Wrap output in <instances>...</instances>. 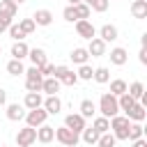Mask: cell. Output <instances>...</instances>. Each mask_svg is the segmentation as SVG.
<instances>
[{
    "label": "cell",
    "mask_w": 147,
    "mask_h": 147,
    "mask_svg": "<svg viewBox=\"0 0 147 147\" xmlns=\"http://www.w3.org/2000/svg\"><path fill=\"white\" fill-rule=\"evenodd\" d=\"M62 147H64V145H62Z\"/></svg>",
    "instance_id": "obj_50"
},
{
    "label": "cell",
    "mask_w": 147,
    "mask_h": 147,
    "mask_svg": "<svg viewBox=\"0 0 147 147\" xmlns=\"http://www.w3.org/2000/svg\"><path fill=\"white\" fill-rule=\"evenodd\" d=\"M9 37H11L14 41H23L28 34H25V32L18 28V23H11V25H9Z\"/></svg>",
    "instance_id": "obj_37"
},
{
    "label": "cell",
    "mask_w": 147,
    "mask_h": 147,
    "mask_svg": "<svg viewBox=\"0 0 147 147\" xmlns=\"http://www.w3.org/2000/svg\"><path fill=\"white\" fill-rule=\"evenodd\" d=\"M96 145H99V147H115V145H117V140H115V136H113V133H101V136H99V140H96Z\"/></svg>",
    "instance_id": "obj_36"
},
{
    "label": "cell",
    "mask_w": 147,
    "mask_h": 147,
    "mask_svg": "<svg viewBox=\"0 0 147 147\" xmlns=\"http://www.w3.org/2000/svg\"><path fill=\"white\" fill-rule=\"evenodd\" d=\"M67 71H69V67H64V64H57V67H55V71H53V78H57V80H62Z\"/></svg>",
    "instance_id": "obj_42"
},
{
    "label": "cell",
    "mask_w": 147,
    "mask_h": 147,
    "mask_svg": "<svg viewBox=\"0 0 147 147\" xmlns=\"http://www.w3.org/2000/svg\"><path fill=\"white\" fill-rule=\"evenodd\" d=\"M90 9H94V11H106L108 9V5H110V0H83Z\"/></svg>",
    "instance_id": "obj_34"
},
{
    "label": "cell",
    "mask_w": 147,
    "mask_h": 147,
    "mask_svg": "<svg viewBox=\"0 0 147 147\" xmlns=\"http://www.w3.org/2000/svg\"><path fill=\"white\" fill-rule=\"evenodd\" d=\"M16 11H18V5L14 2V0H0V18H14L16 16Z\"/></svg>",
    "instance_id": "obj_12"
},
{
    "label": "cell",
    "mask_w": 147,
    "mask_h": 147,
    "mask_svg": "<svg viewBox=\"0 0 147 147\" xmlns=\"http://www.w3.org/2000/svg\"><path fill=\"white\" fill-rule=\"evenodd\" d=\"M62 16H64V21H69V23H76V21H78V18H76V11H74V5H67L64 11H62Z\"/></svg>",
    "instance_id": "obj_40"
},
{
    "label": "cell",
    "mask_w": 147,
    "mask_h": 147,
    "mask_svg": "<svg viewBox=\"0 0 147 147\" xmlns=\"http://www.w3.org/2000/svg\"><path fill=\"white\" fill-rule=\"evenodd\" d=\"M131 14L133 18H147V0H133Z\"/></svg>",
    "instance_id": "obj_21"
},
{
    "label": "cell",
    "mask_w": 147,
    "mask_h": 147,
    "mask_svg": "<svg viewBox=\"0 0 147 147\" xmlns=\"http://www.w3.org/2000/svg\"><path fill=\"white\" fill-rule=\"evenodd\" d=\"M87 57H90L87 48H74V51H71V60H74V64H87Z\"/></svg>",
    "instance_id": "obj_25"
},
{
    "label": "cell",
    "mask_w": 147,
    "mask_h": 147,
    "mask_svg": "<svg viewBox=\"0 0 147 147\" xmlns=\"http://www.w3.org/2000/svg\"><path fill=\"white\" fill-rule=\"evenodd\" d=\"M99 39H101L103 44L115 41V39H117V28H115V25H110V23L101 25V30H99Z\"/></svg>",
    "instance_id": "obj_17"
},
{
    "label": "cell",
    "mask_w": 147,
    "mask_h": 147,
    "mask_svg": "<svg viewBox=\"0 0 147 147\" xmlns=\"http://www.w3.org/2000/svg\"><path fill=\"white\" fill-rule=\"evenodd\" d=\"M78 2H83V0H69V5H78Z\"/></svg>",
    "instance_id": "obj_47"
},
{
    "label": "cell",
    "mask_w": 147,
    "mask_h": 147,
    "mask_svg": "<svg viewBox=\"0 0 147 147\" xmlns=\"http://www.w3.org/2000/svg\"><path fill=\"white\" fill-rule=\"evenodd\" d=\"M145 136V129H142V124L140 122H133L131 126H129V136H126V140H138V138H142Z\"/></svg>",
    "instance_id": "obj_26"
},
{
    "label": "cell",
    "mask_w": 147,
    "mask_h": 147,
    "mask_svg": "<svg viewBox=\"0 0 147 147\" xmlns=\"http://www.w3.org/2000/svg\"><path fill=\"white\" fill-rule=\"evenodd\" d=\"M32 21H34V25L46 28V25L53 23V11H51V9H37V11L32 14Z\"/></svg>",
    "instance_id": "obj_9"
},
{
    "label": "cell",
    "mask_w": 147,
    "mask_h": 147,
    "mask_svg": "<svg viewBox=\"0 0 147 147\" xmlns=\"http://www.w3.org/2000/svg\"><path fill=\"white\" fill-rule=\"evenodd\" d=\"M138 60H140V64H147V48H140V53H138Z\"/></svg>",
    "instance_id": "obj_44"
},
{
    "label": "cell",
    "mask_w": 147,
    "mask_h": 147,
    "mask_svg": "<svg viewBox=\"0 0 147 147\" xmlns=\"http://www.w3.org/2000/svg\"><path fill=\"white\" fill-rule=\"evenodd\" d=\"M39 71H41V76H44V78H51V76H53V71H55V64L46 62V64H44V67H41Z\"/></svg>",
    "instance_id": "obj_41"
},
{
    "label": "cell",
    "mask_w": 147,
    "mask_h": 147,
    "mask_svg": "<svg viewBox=\"0 0 147 147\" xmlns=\"http://www.w3.org/2000/svg\"><path fill=\"white\" fill-rule=\"evenodd\" d=\"M133 103H136V99L129 96L126 92H124L122 96H117V106H119V110H124V113H129V110L133 108Z\"/></svg>",
    "instance_id": "obj_30"
},
{
    "label": "cell",
    "mask_w": 147,
    "mask_h": 147,
    "mask_svg": "<svg viewBox=\"0 0 147 147\" xmlns=\"http://www.w3.org/2000/svg\"><path fill=\"white\" fill-rule=\"evenodd\" d=\"M87 53H90L92 57H101V55H106V44H103L99 37H94V39H90Z\"/></svg>",
    "instance_id": "obj_18"
},
{
    "label": "cell",
    "mask_w": 147,
    "mask_h": 147,
    "mask_svg": "<svg viewBox=\"0 0 147 147\" xmlns=\"http://www.w3.org/2000/svg\"><path fill=\"white\" fill-rule=\"evenodd\" d=\"M78 110H80L78 115H80V117H85V119H87V117H94V113H96V103H94L92 99H83Z\"/></svg>",
    "instance_id": "obj_20"
},
{
    "label": "cell",
    "mask_w": 147,
    "mask_h": 147,
    "mask_svg": "<svg viewBox=\"0 0 147 147\" xmlns=\"http://www.w3.org/2000/svg\"><path fill=\"white\" fill-rule=\"evenodd\" d=\"M126 80H122V78H115V80H110V94L113 96H122L124 92H126Z\"/></svg>",
    "instance_id": "obj_24"
},
{
    "label": "cell",
    "mask_w": 147,
    "mask_h": 147,
    "mask_svg": "<svg viewBox=\"0 0 147 147\" xmlns=\"http://www.w3.org/2000/svg\"><path fill=\"white\" fill-rule=\"evenodd\" d=\"M5 103H7V92L0 87V106H5Z\"/></svg>",
    "instance_id": "obj_46"
},
{
    "label": "cell",
    "mask_w": 147,
    "mask_h": 147,
    "mask_svg": "<svg viewBox=\"0 0 147 147\" xmlns=\"http://www.w3.org/2000/svg\"><path fill=\"white\" fill-rule=\"evenodd\" d=\"M7 74H11V76H21V74H25L23 62H21V60H9V62H7Z\"/></svg>",
    "instance_id": "obj_29"
},
{
    "label": "cell",
    "mask_w": 147,
    "mask_h": 147,
    "mask_svg": "<svg viewBox=\"0 0 147 147\" xmlns=\"http://www.w3.org/2000/svg\"><path fill=\"white\" fill-rule=\"evenodd\" d=\"M0 53H2V46H0Z\"/></svg>",
    "instance_id": "obj_49"
},
{
    "label": "cell",
    "mask_w": 147,
    "mask_h": 147,
    "mask_svg": "<svg viewBox=\"0 0 147 147\" xmlns=\"http://www.w3.org/2000/svg\"><path fill=\"white\" fill-rule=\"evenodd\" d=\"M76 76H78V80H92V76H94V69H92L90 64H80V69L76 71Z\"/></svg>",
    "instance_id": "obj_35"
},
{
    "label": "cell",
    "mask_w": 147,
    "mask_h": 147,
    "mask_svg": "<svg viewBox=\"0 0 147 147\" xmlns=\"http://www.w3.org/2000/svg\"><path fill=\"white\" fill-rule=\"evenodd\" d=\"M41 83H44V76L25 78V90H28V92H41Z\"/></svg>",
    "instance_id": "obj_33"
},
{
    "label": "cell",
    "mask_w": 147,
    "mask_h": 147,
    "mask_svg": "<svg viewBox=\"0 0 147 147\" xmlns=\"http://www.w3.org/2000/svg\"><path fill=\"white\" fill-rule=\"evenodd\" d=\"M129 126H131V119H129L126 115H115V117H110V129H113L115 140H126Z\"/></svg>",
    "instance_id": "obj_2"
},
{
    "label": "cell",
    "mask_w": 147,
    "mask_h": 147,
    "mask_svg": "<svg viewBox=\"0 0 147 147\" xmlns=\"http://www.w3.org/2000/svg\"><path fill=\"white\" fill-rule=\"evenodd\" d=\"M92 78H94L96 83H101V85H103V83H108V80H110V71H108V67H96Z\"/></svg>",
    "instance_id": "obj_32"
},
{
    "label": "cell",
    "mask_w": 147,
    "mask_h": 147,
    "mask_svg": "<svg viewBox=\"0 0 147 147\" xmlns=\"http://www.w3.org/2000/svg\"><path fill=\"white\" fill-rule=\"evenodd\" d=\"M41 92H46L48 96H53V94H57L60 92V80L57 78H44V83H41Z\"/></svg>",
    "instance_id": "obj_19"
},
{
    "label": "cell",
    "mask_w": 147,
    "mask_h": 147,
    "mask_svg": "<svg viewBox=\"0 0 147 147\" xmlns=\"http://www.w3.org/2000/svg\"><path fill=\"white\" fill-rule=\"evenodd\" d=\"M41 108H44L48 115H57V113L62 110V101H60V96H57V94H53V96H46V99H44Z\"/></svg>",
    "instance_id": "obj_8"
},
{
    "label": "cell",
    "mask_w": 147,
    "mask_h": 147,
    "mask_svg": "<svg viewBox=\"0 0 147 147\" xmlns=\"http://www.w3.org/2000/svg\"><path fill=\"white\" fill-rule=\"evenodd\" d=\"M28 44L25 41H14V46H11V60H23V57H28Z\"/></svg>",
    "instance_id": "obj_22"
},
{
    "label": "cell",
    "mask_w": 147,
    "mask_h": 147,
    "mask_svg": "<svg viewBox=\"0 0 147 147\" xmlns=\"http://www.w3.org/2000/svg\"><path fill=\"white\" fill-rule=\"evenodd\" d=\"M7 119H9V122H21V119H25L23 106H21V103H9V106H7Z\"/></svg>",
    "instance_id": "obj_15"
},
{
    "label": "cell",
    "mask_w": 147,
    "mask_h": 147,
    "mask_svg": "<svg viewBox=\"0 0 147 147\" xmlns=\"http://www.w3.org/2000/svg\"><path fill=\"white\" fill-rule=\"evenodd\" d=\"M76 32H78V37H83L87 41L96 37V28L92 21H76Z\"/></svg>",
    "instance_id": "obj_6"
},
{
    "label": "cell",
    "mask_w": 147,
    "mask_h": 147,
    "mask_svg": "<svg viewBox=\"0 0 147 147\" xmlns=\"http://www.w3.org/2000/svg\"><path fill=\"white\" fill-rule=\"evenodd\" d=\"M9 25H11V21H9V18H0V34H2L5 30H9Z\"/></svg>",
    "instance_id": "obj_43"
},
{
    "label": "cell",
    "mask_w": 147,
    "mask_h": 147,
    "mask_svg": "<svg viewBox=\"0 0 147 147\" xmlns=\"http://www.w3.org/2000/svg\"><path fill=\"white\" fill-rule=\"evenodd\" d=\"M41 103H44L41 92H28V94H25V99H23V108H28V110L41 108Z\"/></svg>",
    "instance_id": "obj_11"
},
{
    "label": "cell",
    "mask_w": 147,
    "mask_h": 147,
    "mask_svg": "<svg viewBox=\"0 0 147 147\" xmlns=\"http://www.w3.org/2000/svg\"><path fill=\"white\" fill-rule=\"evenodd\" d=\"M133 147H147V140L145 138H138V140H133Z\"/></svg>",
    "instance_id": "obj_45"
},
{
    "label": "cell",
    "mask_w": 147,
    "mask_h": 147,
    "mask_svg": "<svg viewBox=\"0 0 147 147\" xmlns=\"http://www.w3.org/2000/svg\"><path fill=\"white\" fill-rule=\"evenodd\" d=\"M28 57H30V62H32V67H37V69H41L48 60H46V51L44 48H30L28 51Z\"/></svg>",
    "instance_id": "obj_10"
},
{
    "label": "cell",
    "mask_w": 147,
    "mask_h": 147,
    "mask_svg": "<svg viewBox=\"0 0 147 147\" xmlns=\"http://www.w3.org/2000/svg\"><path fill=\"white\" fill-rule=\"evenodd\" d=\"M99 113H101V117H106V119H110V117L119 115L117 96H113L110 92H103V94H101V99H99Z\"/></svg>",
    "instance_id": "obj_1"
},
{
    "label": "cell",
    "mask_w": 147,
    "mask_h": 147,
    "mask_svg": "<svg viewBox=\"0 0 147 147\" xmlns=\"http://www.w3.org/2000/svg\"><path fill=\"white\" fill-rule=\"evenodd\" d=\"M80 136H83V142H87V145H96V140H99L101 133H96L92 126H85V129L80 131Z\"/></svg>",
    "instance_id": "obj_27"
},
{
    "label": "cell",
    "mask_w": 147,
    "mask_h": 147,
    "mask_svg": "<svg viewBox=\"0 0 147 147\" xmlns=\"http://www.w3.org/2000/svg\"><path fill=\"white\" fill-rule=\"evenodd\" d=\"M124 115H126L131 122H142V119L147 117V108H145L140 101H136V103H133V108H131L129 113H124Z\"/></svg>",
    "instance_id": "obj_14"
},
{
    "label": "cell",
    "mask_w": 147,
    "mask_h": 147,
    "mask_svg": "<svg viewBox=\"0 0 147 147\" xmlns=\"http://www.w3.org/2000/svg\"><path fill=\"white\" fill-rule=\"evenodd\" d=\"M64 126H67V129H71L74 133H80V131L85 129V117H80L78 113H71V115H67V117H64Z\"/></svg>",
    "instance_id": "obj_7"
},
{
    "label": "cell",
    "mask_w": 147,
    "mask_h": 147,
    "mask_svg": "<svg viewBox=\"0 0 147 147\" xmlns=\"http://www.w3.org/2000/svg\"><path fill=\"white\" fill-rule=\"evenodd\" d=\"M92 129H94L96 133H108V129H110V119H106V117H94Z\"/></svg>",
    "instance_id": "obj_31"
},
{
    "label": "cell",
    "mask_w": 147,
    "mask_h": 147,
    "mask_svg": "<svg viewBox=\"0 0 147 147\" xmlns=\"http://www.w3.org/2000/svg\"><path fill=\"white\" fill-rule=\"evenodd\" d=\"M55 138H57L64 147H76L78 140H80V133H74V131L67 129V126H60V129H55Z\"/></svg>",
    "instance_id": "obj_3"
},
{
    "label": "cell",
    "mask_w": 147,
    "mask_h": 147,
    "mask_svg": "<svg viewBox=\"0 0 147 147\" xmlns=\"http://www.w3.org/2000/svg\"><path fill=\"white\" fill-rule=\"evenodd\" d=\"M46 117H48V113H46L44 108H34V110H28V113H25V126L39 129L41 124H46Z\"/></svg>",
    "instance_id": "obj_4"
},
{
    "label": "cell",
    "mask_w": 147,
    "mask_h": 147,
    "mask_svg": "<svg viewBox=\"0 0 147 147\" xmlns=\"http://www.w3.org/2000/svg\"><path fill=\"white\" fill-rule=\"evenodd\" d=\"M53 138H55V129H53V126L41 124V126L37 129V140H39V142L48 145V142H53Z\"/></svg>",
    "instance_id": "obj_16"
},
{
    "label": "cell",
    "mask_w": 147,
    "mask_h": 147,
    "mask_svg": "<svg viewBox=\"0 0 147 147\" xmlns=\"http://www.w3.org/2000/svg\"><path fill=\"white\" fill-rule=\"evenodd\" d=\"M74 11H76V18H78V21H87V18H90V14H92V9H90L85 2L74 5Z\"/></svg>",
    "instance_id": "obj_28"
},
{
    "label": "cell",
    "mask_w": 147,
    "mask_h": 147,
    "mask_svg": "<svg viewBox=\"0 0 147 147\" xmlns=\"http://www.w3.org/2000/svg\"><path fill=\"white\" fill-rule=\"evenodd\" d=\"M14 2H16V5H23V2H28V0H14Z\"/></svg>",
    "instance_id": "obj_48"
},
{
    "label": "cell",
    "mask_w": 147,
    "mask_h": 147,
    "mask_svg": "<svg viewBox=\"0 0 147 147\" xmlns=\"http://www.w3.org/2000/svg\"><path fill=\"white\" fill-rule=\"evenodd\" d=\"M18 28H21L25 34H32V32L37 30V25H34V21H32V18H23V21L18 23Z\"/></svg>",
    "instance_id": "obj_38"
},
{
    "label": "cell",
    "mask_w": 147,
    "mask_h": 147,
    "mask_svg": "<svg viewBox=\"0 0 147 147\" xmlns=\"http://www.w3.org/2000/svg\"><path fill=\"white\" fill-rule=\"evenodd\" d=\"M126 94H129V96H133L136 101H140V99H142V94H145V85H142L140 80H136V83H131V85L126 87Z\"/></svg>",
    "instance_id": "obj_23"
},
{
    "label": "cell",
    "mask_w": 147,
    "mask_h": 147,
    "mask_svg": "<svg viewBox=\"0 0 147 147\" xmlns=\"http://www.w3.org/2000/svg\"><path fill=\"white\" fill-rule=\"evenodd\" d=\"M76 83H78V76H76V71H71V69H69V71L64 74V78L60 80V85H76Z\"/></svg>",
    "instance_id": "obj_39"
},
{
    "label": "cell",
    "mask_w": 147,
    "mask_h": 147,
    "mask_svg": "<svg viewBox=\"0 0 147 147\" xmlns=\"http://www.w3.org/2000/svg\"><path fill=\"white\" fill-rule=\"evenodd\" d=\"M34 140H37V129H32V126L18 129V133H16V145L18 147H30Z\"/></svg>",
    "instance_id": "obj_5"
},
{
    "label": "cell",
    "mask_w": 147,
    "mask_h": 147,
    "mask_svg": "<svg viewBox=\"0 0 147 147\" xmlns=\"http://www.w3.org/2000/svg\"><path fill=\"white\" fill-rule=\"evenodd\" d=\"M110 64H115V67H122V64H126V60H129V53H126V48H122V46H117V48H113L110 51Z\"/></svg>",
    "instance_id": "obj_13"
}]
</instances>
